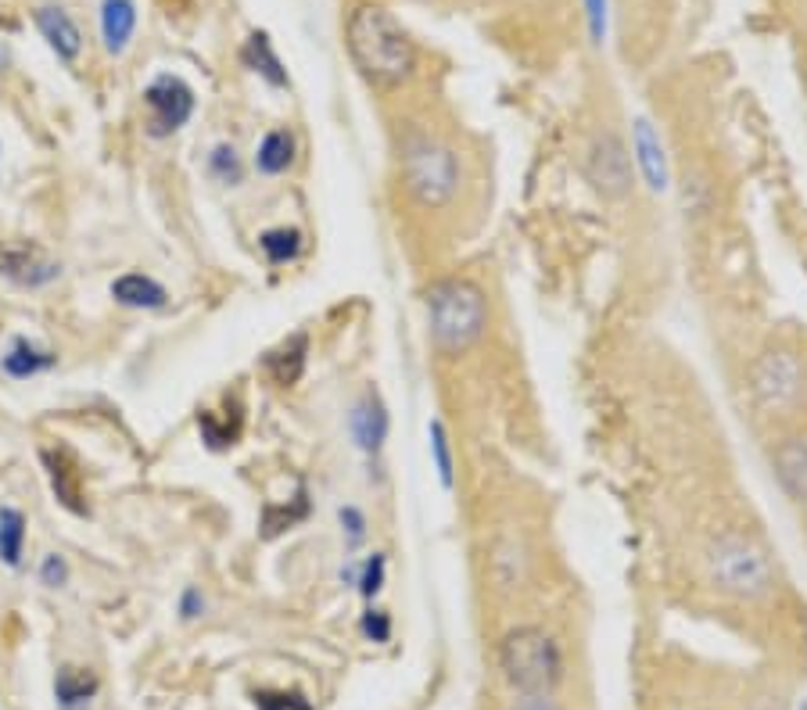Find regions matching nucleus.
<instances>
[{"label": "nucleus", "instance_id": "31", "mask_svg": "<svg viewBox=\"0 0 807 710\" xmlns=\"http://www.w3.org/2000/svg\"><path fill=\"white\" fill-rule=\"evenodd\" d=\"M362 636H367L370 642H388L391 639V617L385 610L370 607L367 614H362Z\"/></svg>", "mask_w": 807, "mask_h": 710}, {"label": "nucleus", "instance_id": "3", "mask_svg": "<svg viewBox=\"0 0 807 710\" xmlns=\"http://www.w3.org/2000/svg\"><path fill=\"white\" fill-rule=\"evenodd\" d=\"M399 169H402L406 194L420 208H428V213L446 208L460 194V184H463V165L456 158V151L446 141H438L435 133H420V130L402 137Z\"/></svg>", "mask_w": 807, "mask_h": 710}, {"label": "nucleus", "instance_id": "5", "mask_svg": "<svg viewBox=\"0 0 807 710\" xmlns=\"http://www.w3.org/2000/svg\"><path fill=\"white\" fill-rule=\"evenodd\" d=\"M707 574L722 593L736 599H765L775 585L768 549L743 532H722L707 549Z\"/></svg>", "mask_w": 807, "mask_h": 710}, {"label": "nucleus", "instance_id": "15", "mask_svg": "<svg viewBox=\"0 0 807 710\" xmlns=\"http://www.w3.org/2000/svg\"><path fill=\"white\" fill-rule=\"evenodd\" d=\"M524 570H528V556H524L521 538L499 535L492 542V556H489V574L499 585V593H513V588L524 582Z\"/></svg>", "mask_w": 807, "mask_h": 710}, {"label": "nucleus", "instance_id": "19", "mask_svg": "<svg viewBox=\"0 0 807 710\" xmlns=\"http://www.w3.org/2000/svg\"><path fill=\"white\" fill-rule=\"evenodd\" d=\"M241 58H245V65L263 75L269 86H277V90L287 86V69L277 58V51H273V43H269L266 33H252L248 43H245V51H241Z\"/></svg>", "mask_w": 807, "mask_h": 710}, {"label": "nucleus", "instance_id": "32", "mask_svg": "<svg viewBox=\"0 0 807 710\" xmlns=\"http://www.w3.org/2000/svg\"><path fill=\"white\" fill-rule=\"evenodd\" d=\"M40 582L48 585V588H62L69 582V564H65V556H58V553H48L43 556V564H40Z\"/></svg>", "mask_w": 807, "mask_h": 710}, {"label": "nucleus", "instance_id": "4", "mask_svg": "<svg viewBox=\"0 0 807 710\" xmlns=\"http://www.w3.org/2000/svg\"><path fill=\"white\" fill-rule=\"evenodd\" d=\"M499 671L517 697H542L563 682V649L539 625H521L499 642Z\"/></svg>", "mask_w": 807, "mask_h": 710}, {"label": "nucleus", "instance_id": "30", "mask_svg": "<svg viewBox=\"0 0 807 710\" xmlns=\"http://www.w3.org/2000/svg\"><path fill=\"white\" fill-rule=\"evenodd\" d=\"M338 521H341V532L348 535V546L356 549L359 542L367 538V517H362V510L359 506H341Z\"/></svg>", "mask_w": 807, "mask_h": 710}, {"label": "nucleus", "instance_id": "20", "mask_svg": "<svg viewBox=\"0 0 807 710\" xmlns=\"http://www.w3.org/2000/svg\"><path fill=\"white\" fill-rule=\"evenodd\" d=\"M295 162V137L287 130H269L255 151V169L263 176H280Z\"/></svg>", "mask_w": 807, "mask_h": 710}, {"label": "nucleus", "instance_id": "6", "mask_svg": "<svg viewBox=\"0 0 807 710\" xmlns=\"http://www.w3.org/2000/svg\"><path fill=\"white\" fill-rule=\"evenodd\" d=\"M750 395L765 413H789L804 399V367L794 349H768L750 367Z\"/></svg>", "mask_w": 807, "mask_h": 710}, {"label": "nucleus", "instance_id": "10", "mask_svg": "<svg viewBox=\"0 0 807 710\" xmlns=\"http://www.w3.org/2000/svg\"><path fill=\"white\" fill-rule=\"evenodd\" d=\"M632 162L639 165V176L650 187V194H664L672 187V169H667V151L661 133L653 130L650 119H635V141H632Z\"/></svg>", "mask_w": 807, "mask_h": 710}, {"label": "nucleus", "instance_id": "14", "mask_svg": "<svg viewBox=\"0 0 807 710\" xmlns=\"http://www.w3.org/2000/svg\"><path fill=\"white\" fill-rule=\"evenodd\" d=\"M306 359H309V338L292 335L263 356V373L277 388H295L302 381V373H306Z\"/></svg>", "mask_w": 807, "mask_h": 710}, {"label": "nucleus", "instance_id": "17", "mask_svg": "<svg viewBox=\"0 0 807 710\" xmlns=\"http://www.w3.org/2000/svg\"><path fill=\"white\" fill-rule=\"evenodd\" d=\"M54 367H58V356L48 352V349H40V344L29 341V338H14L8 356L0 359V370H4L8 377H14V381H29V377L48 373Z\"/></svg>", "mask_w": 807, "mask_h": 710}, {"label": "nucleus", "instance_id": "16", "mask_svg": "<svg viewBox=\"0 0 807 710\" xmlns=\"http://www.w3.org/2000/svg\"><path fill=\"white\" fill-rule=\"evenodd\" d=\"M112 298L119 301V306H126V309L155 312V309H165L170 291H165V287L155 277H147V274H123L119 280H112Z\"/></svg>", "mask_w": 807, "mask_h": 710}, {"label": "nucleus", "instance_id": "13", "mask_svg": "<svg viewBox=\"0 0 807 710\" xmlns=\"http://www.w3.org/2000/svg\"><path fill=\"white\" fill-rule=\"evenodd\" d=\"M37 29L40 37L48 40V48L62 58V62H75L83 51V33L80 25L72 22V14L65 8H37Z\"/></svg>", "mask_w": 807, "mask_h": 710}, {"label": "nucleus", "instance_id": "1", "mask_svg": "<svg viewBox=\"0 0 807 710\" xmlns=\"http://www.w3.org/2000/svg\"><path fill=\"white\" fill-rule=\"evenodd\" d=\"M345 43L359 75L377 90L402 86L417 69V48L395 14L380 4H359L348 14Z\"/></svg>", "mask_w": 807, "mask_h": 710}, {"label": "nucleus", "instance_id": "2", "mask_svg": "<svg viewBox=\"0 0 807 710\" xmlns=\"http://www.w3.org/2000/svg\"><path fill=\"white\" fill-rule=\"evenodd\" d=\"M428 335L441 359H460L489 330V298L467 277H441L423 291Z\"/></svg>", "mask_w": 807, "mask_h": 710}, {"label": "nucleus", "instance_id": "11", "mask_svg": "<svg viewBox=\"0 0 807 710\" xmlns=\"http://www.w3.org/2000/svg\"><path fill=\"white\" fill-rule=\"evenodd\" d=\"M348 431H353V442L359 445V452L367 456H377L388 442V410L374 388H367L359 395V402L348 413Z\"/></svg>", "mask_w": 807, "mask_h": 710}, {"label": "nucleus", "instance_id": "35", "mask_svg": "<svg viewBox=\"0 0 807 710\" xmlns=\"http://www.w3.org/2000/svg\"><path fill=\"white\" fill-rule=\"evenodd\" d=\"M510 710H563V707L553 700V692H542V697H521V700H513Z\"/></svg>", "mask_w": 807, "mask_h": 710}, {"label": "nucleus", "instance_id": "27", "mask_svg": "<svg viewBox=\"0 0 807 710\" xmlns=\"http://www.w3.org/2000/svg\"><path fill=\"white\" fill-rule=\"evenodd\" d=\"M197 431H202V442L208 449H226V445H234L237 442V434H241V420H219L212 410H202L197 413Z\"/></svg>", "mask_w": 807, "mask_h": 710}, {"label": "nucleus", "instance_id": "23", "mask_svg": "<svg viewBox=\"0 0 807 710\" xmlns=\"http://www.w3.org/2000/svg\"><path fill=\"white\" fill-rule=\"evenodd\" d=\"M258 248H263L269 266L295 263L302 255V230H295V226H273V230L258 237Z\"/></svg>", "mask_w": 807, "mask_h": 710}, {"label": "nucleus", "instance_id": "8", "mask_svg": "<svg viewBox=\"0 0 807 710\" xmlns=\"http://www.w3.org/2000/svg\"><path fill=\"white\" fill-rule=\"evenodd\" d=\"M144 109H147V137L165 141L180 133L194 115V90L180 80V75H159L144 90Z\"/></svg>", "mask_w": 807, "mask_h": 710}, {"label": "nucleus", "instance_id": "22", "mask_svg": "<svg viewBox=\"0 0 807 710\" xmlns=\"http://www.w3.org/2000/svg\"><path fill=\"white\" fill-rule=\"evenodd\" d=\"M43 463H48L51 488L58 495V503H62L65 510H72V513H80V517H86V503H80L83 495H80V485H75V477L65 466V460L58 456V452H43Z\"/></svg>", "mask_w": 807, "mask_h": 710}, {"label": "nucleus", "instance_id": "21", "mask_svg": "<svg viewBox=\"0 0 807 710\" xmlns=\"http://www.w3.org/2000/svg\"><path fill=\"white\" fill-rule=\"evenodd\" d=\"M22 549H25V517H22V510L0 506V564H4V567H22Z\"/></svg>", "mask_w": 807, "mask_h": 710}, {"label": "nucleus", "instance_id": "24", "mask_svg": "<svg viewBox=\"0 0 807 710\" xmlns=\"http://www.w3.org/2000/svg\"><path fill=\"white\" fill-rule=\"evenodd\" d=\"M428 449H431V463L438 471L441 488L452 492L456 488V463H452V442H449V428L435 416L428 424Z\"/></svg>", "mask_w": 807, "mask_h": 710}, {"label": "nucleus", "instance_id": "34", "mask_svg": "<svg viewBox=\"0 0 807 710\" xmlns=\"http://www.w3.org/2000/svg\"><path fill=\"white\" fill-rule=\"evenodd\" d=\"M202 614H205V596L197 593V588H187V593L180 596V617H184V621H197Z\"/></svg>", "mask_w": 807, "mask_h": 710}, {"label": "nucleus", "instance_id": "33", "mask_svg": "<svg viewBox=\"0 0 807 710\" xmlns=\"http://www.w3.org/2000/svg\"><path fill=\"white\" fill-rule=\"evenodd\" d=\"M585 19H589L592 43H603V37H606V0H585Z\"/></svg>", "mask_w": 807, "mask_h": 710}, {"label": "nucleus", "instance_id": "12", "mask_svg": "<svg viewBox=\"0 0 807 710\" xmlns=\"http://www.w3.org/2000/svg\"><path fill=\"white\" fill-rule=\"evenodd\" d=\"M775 477L797 506H807V438H786L772 452Z\"/></svg>", "mask_w": 807, "mask_h": 710}, {"label": "nucleus", "instance_id": "7", "mask_svg": "<svg viewBox=\"0 0 807 710\" xmlns=\"http://www.w3.org/2000/svg\"><path fill=\"white\" fill-rule=\"evenodd\" d=\"M585 179L592 184V191L600 194V198L606 202H621V198H629L632 194V155H629V147H624V141L617 137L614 130H603L596 133V137L589 141L585 147Z\"/></svg>", "mask_w": 807, "mask_h": 710}, {"label": "nucleus", "instance_id": "26", "mask_svg": "<svg viewBox=\"0 0 807 710\" xmlns=\"http://www.w3.org/2000/svg\"><path fill=\"white\" fill-rule=\"evenodd\" d=\"M208 176L219 179L226 187H237L241 179H245V162H241L237 147L234 144H216L208 155Z\"/></svg>", "mask_w": 807, "mask_h": 710}, {"label": "nucleus", "instance_id": "18", "mask_svg": "<svg viewBox=\"0 0 807 710\" xmlns=\"http://www.w3.org/2000/svg\"><path fill=\"white\" fill-rule=\"evenodd\" d=\"M136 29V4L133 0H104L101 4V37L109 54H123Z\"/></svg>", "mask_w": 807, "mask_h": 710}, {"label": "nucleus", "instance_id": "9", "mask_svg": "<svg viewBox=\"0 0 807 710\" xmlns=\"http://www.w3.org/2000/svg\"><path fill=\"white\" fill-rule=\"evenodd\" d=\"M0 277L14 287H48L62 277V263H54L37 245H11L0 240Z\"/></svg>", "mask_w": 807, "mask_h": 710}, {"label": "nucleus", "instance_id": "29", "mask_svg": "<svg viewBox=\"0 0 807 710\" xmlns=\"http://www.w3.org/2000/svg\"><path fill=\"white\" fill-rule=\"evenodd\" d=\"M309 513V503H306V492H302V498L295 503V510H277V506H266L263 513V535L273 538V535H280L287 532V527H295L302 517Z\"/></svg>", "mask_w": 807, "mask_h": 710}, {"label": "nucleus", "instance_id": "25", "mask_svg": "<svg viewBox=\"0 0 807 710\" xmlns=\"http://www.w3.org/2000/svg\"><path fill=\"white\" fill-rule=\"evenodd\" d=\"M54 692H58V703H62L65 710H72V707H83V703H86V700L98 692V678H94V675H86V671L62 668V671H58Z\"/></svg>", "mask_w": 807, "mask_h": 710}, {"label": "nucleus", "instance_id": "28", "mask_svg": "<svg viewBox=\"0 0 807 710\" xmlns=\"http://www.w3.org/2000/svg\"><path fill=\"white\" fill-rule=\"evenodd\" d=\"M385 574H388V560H385V553H374L362 560L359 574H356V588H359V596L362 599H374L380 588H385Z\"/></svg>", "mask_w": 807, "mask_h": 710}]
</instances>
